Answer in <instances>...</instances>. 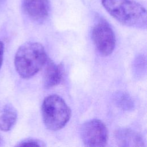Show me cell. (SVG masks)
<instances>
[{
    "label": "cell",
    "instance_id": "cell-6",
    "mask_svg": "<svg viewBox=\"0 0 147 147\" xmlns=\"http://www.w3.org/2000/svg\"><path fill=\"white\" fill-rule=\"evenodd\" d=\"M22 9L30 19L37 22H42L49 15V2L48 0H24Z\"/></svg>",
    "mask_w": 147,
    "mask_h": 147
},
{
    "label": "cell",
    "instance_id": "cell-7",
    "mask_svg": "<svg viewBox=\"0 0 147 147\" xmlns=\"http://www.w3.org/2000/svg\"><path fill=\"white\" fill-rule=\"evenodd\" d=\"M43 83L45 88H50L58 85L63 79V68L52 60L47 59L44 66Z\"/></svg>",
    "mask_w": 147,
    "mask_h": 147
},
{
    "label": "cell",
    "instance_id": "cell-2",
    "mask_svg": "<svg viewBox=\"0 0 147 147\" xmlns=\"http://www.w3.org/2000/svg\"><path fill=\"white\" fill-rule=\"evenodd\" d=\"M47 56L44 47L36 42H26L18 49L14 65L18 75L24 79L33 76L44 67Z\"/></svg>",
    "mask_w": 147,
    "mask_h": 147
},
{
    "label": "cell",
    "instance_id": "cell-1",
    "mask_svg": "<svg viewBox=\"0 0 147 147\" xmlns=\"http://www.w3.org/2000/svg\"><path fill=\"white\" fill-rule=\"evenodd\" d=\"M106 11L123 25L138 29L146 28V11L132 0H101Z\"/></svg>",
    "mask_w": 147,
    "mask_h": 147
},
{
    "label": "cell",
    "instance_id": "cell-5",
    "mask_svg": "<svg viewBox=\"0 0 147 147\" xmlns=\"http://www.w3.org/2000/svg\"><path fill=\"white\" fill-rule=\"evenodd\" d=\"M91 36L96 49L100 55L107 56L113 52L115 45V37L106 21L100 19L95 24Z\"/></svg>",
    "mask_w": 147,
    "mask_h": 147
},
{
    "label": "cell",
    "instance_id": "cell-10",
    "mask_svg": "<svg viewBox=\"0 0 147 147\" xmlns=\"http://www.w3.org/2000/svg\"><path fill=\"white\" fill-rule=\"evenodd\" d=\"M114 100L116 105L125 110L133 109L134 103L130 96L123 92H119L115 94Z\"/></svg>",
    "mask_w": 147,
    "mask_h": 147
},
{
    "label": "cell",
    "instance_id": "cell-4",
    "mask_svg": "<svg viewBox=\"0 0 147 147\" xmlns=\"http://www.w3.org/2000/svg\"><path fill=\"white\" fill-rule=\"evenodd\" d=\"M80 134L83 143L86 146H105L109 138L107 127L98 119H90L83 123Z\"/></svg>",
    "mask_w": 147,
    "mask_h": 147
},
{
    "label": "cell",
    "instance_id": "cell-9",
    "mask_svg": "<svg viewBox=\"0 0 147 147\" xmlns=\"http://www.w3.org/2000/svg\"><path fill=\"white\" fill-rule=\"evenodd\" d=\"M17 119L16 109L11 105H6L0 115V130L7 131L14 126Z\"/></svg>",
    "mask_w": 147,
    "mask_h": 147
},
{
    "label": "cell",
    "instance_id": "cell-12",
    "mask_svg": "<svg viewBox=\"0 0 147 147\" xmlns=\"http://www.w3.org/2000/svg\"><path fill=\"white\" fill-rule=\"evenodd\" d=\"M3 52H4V44L0 40V68H1V66L2 64Z\"/></svg>",
    "mask_w": 147,
    "mask_h": 147
},
{
    "label": "cell",
    "instance_id": "cell-11",
    "mask_svg": "<svg viewBox=\"0 0 147 147\" xmlns=\"http://www.w3.org/2000/svg\"><path fill=\"white\" fill-rule=\"evenodd\" d=\"M17 146H45V144L44 142L33 138L26 139L19 142L17 145Z\"/></svg>",
    "mask_w": 147,
    "mask_h": 147
},
{
    "label": "cell",
    "instance_id": "cell-3",
    "mask_svg": "<svg viewBox=\"0 0 147 147\" xmlns=\"http://www.w3.org/2000/svg\"><path fill=\"white\" fill-rule=\"evenodd\" d=\"M41 114L45 126L51 131H57L68 123L71 116V110L61 97L52 94L44 99Z\"/></svg>",
    "mask_w": 147,
    "mask_h": 147
},
{
    "label": "cell",
    "instance_id": "cell-8",
    "mask_svg": "<svg viewBox=\"0 0 147 147\" xmlns=\"http://www.w3.org/2000/svg\"><path fill=\"white\" fill-rule=\"evenodd\" d=\"M115 138L120 146H143L144 142L137 132L129 128H120L115 133Z\"/></svg>",
    "mask_w": 147,
    "mask_h": 147
}]
</instances>
